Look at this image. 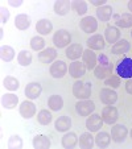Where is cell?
<instances>
[{"label": "cell", "mask_w": 132, "mask_h": 149, "mask_svg": "<svg viewBox=\"0 0 132 149\" xmlns=\"http://www.w3.org/2000/svg\"><path fill=\"white\" fill-rule=\"evenodd\" d=\"M112 63L108 59V57L106 54H99L98 56V62H96V66L94 69V75L98 79H107V77L112 75Z\"/></svg>", "instance_id": "6da1fadb"}, {"label": "cell", "mask_w": 132, "mask_h": 149, "mask_svg": "<svg viewBox=\"0 0 132 149\" xmlns=\"http://www.w3.org/2000/svg\"><path fill=\"white\" fill-rule=\"evenodd\" d=\"M116 74L124 79L132 78V58L124 57V58L119 59L116 63Z\"/></svg>", "instance_id": "7a4b0ae2"}, {"label": "cell", "mask_w": 132, "mask_h": 149, "mask_svg": "<svg viewBox=\"0 0 132 149\" xmlns=\"http://www.w3.org/2000/svg\"><path fill=\"white\" fill-rule=\"evenodd\" d=\"M73 95L78 100H85L91 96V83H85V82L77 81L73 84Z\"/></svg>", "instance_id": "3957f363"}, {"label": "cell", "mask_w": 132, "mask_h": 149, "mask_svg": "<svg viewBox=\"0 0 132 149\" xmlns=\"http://www.w3.org/2000/svg\"><path fill=\"white\" fill-rule=\"evenodd\" d=\"M71 41V34L69 33L66 29H58L56 33L53 34V44L56 45V48L62 49L70 44Z\"/></svg>", "instance_id": "277c9868"}, {"label": "cell", "mask_w": 132, "mask_h": 149, "mask_svg": "<svg viewBox=\"0 0 132 149\" xmlns=\"http://www.w3.org/2000/svg\"><path fill=\"white\" fill-rule=\"evenodd\" d=\"M95 110V103L93 100L85 99V100H79L75 104V111L79 116H90V113Z\"/></svg>", "instance_id": "5b68a950"}, {"label": "cell", "mask_w": 132, "mask_h": 149, "mask_svg": "<svg viewBox=\"0 0 132 149\" xmlns=\"http://www.w3.org/2000/svg\"><path fill=\"white\" fill-rule=\"evenodd\" d=\"M127 135H128V130H127V127L123 125V124H115L112 127V130H111V139L118 144L124 143Z\"/></svg>", "instance_id": "8992f818"}, {"label": "cell", "mask_w": 132, "mask_h": 149, "mask_svg": "<svg viewBox=\"0 0 132 149\" xmlns=\"http://www.w3.org/2000/svg\"><path fill=\"white\" fill-rule=\"evenodd\" d=\"M119 118V112L116 110V107H112V104L108 106V107H104L102 111V120L106 124H115L116 120Z\"/></svg>", "instance_id": "52a82bcc"}, {"label": "cell", "mask_w": 132, "mask_h": 149, "mask_svg": "<svg viewBox=\"0 0 132 149\" xmlns=\"http://www.w3.org/2000/svg\"><path fill=\"white\" fill-rule=\"evenodd\" d=\"M49 71H50V75L53 78L59 79V78H64L65 74L68 73V66H66V63L64 61H56L50 66Z\"/></svg>", "instance_id": "ba28073f"}, {"label": "cell", "mask_w": 132, "mask_h": 149, "mask_svg": "<svg viewBox=\"0 0 132 149\" xmlns=\"http://www.w3.org/2000/svg\"><path fill=\"white\" fill-rule=\"evenodd\" d=\"M79 26H81V29L85 33H94L98 29V21L93 16H86L81 20Z\"/></svg>", "instance_id": "9c48e42d"}, {"label": "cell", "mask_w": 132, "mask_h": 149, "mask_svg": "<svg viewBox=\"0 0 132 149\" xmlns=\"http://www.w3.org/2000/svg\"><path fill=\"white\" fill-rule=\"evenodd\" d=\"M99 99H101L102 103L107 104V106H111V104H114L118 100V94H116V91L111 90V88L104 87L99 93Z\"/></svg>", "instance_id": "30bf717a"}, {"label": "cell", "mask_w": 132, "mask_h": 149, "mask_svg": "<svg viewBox=\"0 0 132 149\" xmlns=\"http://www.w3.org/2000/svg\"><path fill=\"white\" fill-rule=\"evenodd\" d=\"M82 59H83V63L86 66L87 70H94L96 66V62H98V57L94 53L91 49H86L83 50V54H82Z\"/></svg>", "instance_id": "8fae6325"}, {"label": "cell", "mask_w": 132, "mask_h": 149, "mask_svg": "<svg viewBox=\"0 0 132 149\" xmlns=\"http://www.w3.org/2000/svg\"><path fill=\"white\" fill-rule=\"evenodd\" d=\"M24 93H25L27 98L31 99V100H33V99H37L40 95H41L42 87H41V84L37 83V82H31V83H28L25 86Z\"/></svg>", "instance_id": "7c38bea8"}, {"label": "cell", "mask_w": 132, "mask_h": 149, "mask_svg": "<svg viewBox=\"0 0 132 149\" xmlns=\"http://www.w3.org/2000/svg\"><path fill=\"white\" fill-rule=\"evenodd\" d=\"M86 70L87 69L85 66V63L79 61H73L70 63V66H69V74L73 78H81V77H83Z\"/></svg>", "instance_id": "4fadbf2b"}, {"label": "cell", "mask_w": 132, "mask_h": 149, "mask_svg": "<svg viewBox=\"0 0 132 149\" xmlns=\"http://www.w3.org/2000/svg\"><path fill=\"white\" fill-rule=\"evenodd\" d=\"M20 115L23 116L24 119H31L34 116V113H36V106H34V103H32V102H23V103L20 104Z\"/></svg>", "instance_id": "5bb4252c"}, {"label": "cell", "mask_w": 132, "mask_h": 149, "mask_svg": "<svg viewBox=\"0 0 132 149\" xmlns=\"http://www.w3.org/2000/svg\"><path fill=\"white\" fill-rule=\"evenodd\" d=\"M102 125H103V120L99 115H90V118H87L86 120V128L90 132H98Z\"/></svg>", "instance_id": "9a60e30c"}, {"label": "cell", "mask_w": 132, "mask_h": 149, "mask_svg": "<svg viewBox=\"0 0 132 149\" xmlns=\"http://www.w3.org/2000/svg\"><path fill=\"white\" fill-rule=\"evenodd\" d=\"M87 45H89V49H91V50H102L106 46V42H104L103 37L101 34H94V36L89 37Z\"/></svg>", "instance_id": "2e32d148"}, {"label": "cell", "mask_w": 132, "mask_h": 149, "mask_svg": "<svg viewBox=\"0 0 132 149\" xmlns=\"http://www.w3.org/2000/svg\"><path fill=\"white\" fill-rule=\"evenodd\" d=\"M129 49H131V44H129L127 40L122 38V40H119L116 44L112 45V48H111V53L115 54V56H120V54H126Z\"/></svg>", "instance_id": "e0dca14e"}, {"label": "cell", "mask_w": 132, "mask_h": 149, "mask_svg": "<svg viewBox=\"0 0 132 149\" xmlns=\"http://www.w3.org/2000/svg\"><path fill=\"white\" fill-rule=\"evenodd\" d=\"M104 37H106V41L108 44H116V42L120 40V31L116 26H107L106 31H104Z\"/></svg>", "instance_id": "ac0fdd59"}, {"label": "cell", "mask_w": 132, "mask_h": 149, "mask_svg": "<svg viewBox=\"0 0 132 149\" xmlns=\"http://www.w3.org/2000/svg\"><path fill=\"white\" fill-rule=\"evenodd\" d=\"M66 57L71 61H77L79 57L83 54V48H82L81 44H71L69 45V48L66 49Z\"/></svg>", "instance_id": "d6986e66"}, {"label": "cell", "mask_w": 132, "mask_h": 149, "mask_svg": "<svg viewBox=\"0 0 132 149\" xmlns=\"http://www.w3.org/2000/svg\"><path fill=\"white\" fill-rule=\"evenodd\" d=\"M115 24L119 28H131L132 26V13H122L114 16Z\"/></svg>", "instance_id": "ffe728a7"}, {"label": "cell", "mask_w": 132, "mask_h": 149, "mask_svg": "<svg viewBox=\"0 0 132 149\" xmlns=\"http://www.w3.org/2000/svg\"><path fill=\"white\" fill-rule=\"evenodd\" d=\"M57 57V50L54 48H48L44 49V50L40 52L38 54V61L42 62V63H50L56 59Z\"/></svg>", "instance_id": "44dd1931"}, {"label": "cell", "mask_w": 132, "mask_h": 149, "mask_svg": "<svg viewBox=\"0 0 132 149\" xmlns=\"http://www.w3.org/2000/svg\"><path fill=\"white\" fill-rule=\"evenodd\" d=\"M36 31H37V33L42 34V36L49 34L53 31V24H52L48 19H41V20H38L36 24Z\"/></svg>", "instance_id": "7402d4cb"}, {"label": "cell", "mask_w": 132, "mask_h": 149, "mask_svg": "<svg viewBox=\"0 0 132 149\" xmlns=\"http://www.w3.org/2000/svg\"><path fill=\"white\" fill-rule=\"evenodd\" d=\"M19 103V98L15 94H4L1 96V106L7 110H13Z\"/></svg>", "instance_id": "603a6c76"}, {"label": "cell", "mask_w": 132, "mask_h": 149, "mask_svg": "<svg viewBox=\"0 0 132 149\" xmlns=\"http://www.w3.org/2000/svg\"><path fill=\"white\" fill-rule=\"evenodd\" d=\"M34 149H49L50 148V139L45 135H37L33 139Z\"/></svg>", "instance_id": "cb8c5ba5"}, {"label": "cell", "mask_w": 132, "mask_h": 149, "mask_svg": "<svg viewBox=\"0 0 132 149\" xmlns=\"http://www.w3.org/2000/svg\"><path fill=\"white\" fill-rule=\"evenodd\" d=\"M15 26L20 31H25L31 26V17L25 13L17 15L16 19H15Z\"/></svg>", "instance_id": "d4e9b609"}, {"label": "cell", "mask_w": 132, "mask_h": 149, "mask_svg": "<svg viewBox=\"0 0 132 149\" xmlns=\"http://www.w3.org/2000/svg\"><path fill=\"white\" fill-rule=\"evenodd\" d=\"M71 127V119L69 116H59L54 123V128L58 132H66Z\"/></svg>", "instance_id": "484cf974"}, {"label": "cell", "mask_w": 132, "mask_h": 149, "mask_svg": "<svg viewBox=\"0 0 132 149\" xmlns=\"http://www.w3.org/2000/svg\"><path fill=\"white\" fill-rule=\"evenodd\" d=\"M78 143H79V146H81V148L91 149L94 146V144H95V139L91 136L90 131H89V132L82 133L81 137H79V140H78Z\"/></svg>", "instance_id": "4316f807"}, {"label": "cell", "mask_w": 132, "mask_h": 149, "mask_svg": "<svg viewBox=\"0 0 132 149\" xmlns=\"http://www.w3.org/2000/svg\"><path fill=\"white\" fill-rule=\"evenodd\" d=\"M112 16V8L110 6H103V7H99L96 9V17L101 20L102 23H107L110 19Z\"/></svg>", "instance_id": "83f0119b"}, {"label": "cell", "mask_w": 132, "mask_h": 149, "mask_svg": "<svg viewBox=\"0 0 132 149\" xmlns=\"http://www.w3.org/2000/svg\"><path fill=\"white\" fill-rule=\"evenodd\" d=\"M71 4L69 3L68 0H58V1H56L54 3V12H56L58 16H65V15L69 12V9H70Z\"/></svg>", "instance_id": "f1b7e54d"}, {"label": "cell", "mask_w": 132, "mask_h": 149, "mask_svg": "<svg viewBox=\"0 0 132 149\" xmlns=\"http://www.w3.org/2000/svg\"><path fill=\"white\" fill-rule=\"evenodd\" d=\"M78 144V137L74 132H69L62 137V146L65 149H71Z\"/></svg>", "instance_id": "f546056e"}, {"label": "cell", "mask_w": 132, "mask_h": 149, "mask_svg": "<svg viewBox=\"0 0 132 149\" xmlns=\"http://www.w3.org/2000/svg\"><path fill=\"white\" fill-rule=\"evenodd\" d=\"M111 143V136L107 132H98L95 137V144L98 148H107Z\"/></svg>", "instance_id": "4dcf8cb0"}, {"label": "cell", "mask_w": 132, "mask_h": 149, "mask_svg": "<svg viewBox=\"0 0 132 149\" xmlns=\"http://www.w3.org/2000/svg\"><path fill=\"white\" fill-rule=\"evenodd\" d=\"M48 106L52 111H59L64 107V99L59 95H52L48 100Z\"/></svg>", "instance_id": "1f68e13d"}, {"label": "cell", "mask_w": 132, "mask_h": 149, "mask_svg": "<svg viewBox=\"0 0 132 149\" xmlns=\"http://www.w3.org/2000/svg\"><path fill=\"white\" fill-rule=\"evenodd\" d=\"M0 57H1V59H3L4 62L12 61V59L15 58L13 48H11V46H8V45H1V48H0Z\"/></svg>", "instance_id": "d6a6232c"}, {"label": "cell", "mask_w": 132, "mask_h": 149, "mask_svg": "<svg viewBox=\"0 0 132 149\" xmlns=\"http://www.w3.org/2000/svg\"><path fill=\"white\" fill-rule=\"evenodd\" d=\"M32 59H33L32 58V54L28 50H21L17 54V62L21 66H29L32 63Z\"/></svg>", "instance_id": "836d02e7"}, {"label": "cell", "mask_w": 132, "mask_h": 149, "mask_svg": "<svg viewBox=\"0 0 132 149\" xmlns=\"http://www.w3.org/2000/svg\"><path fill=\"white\" fill-rule=\"evenodd\" d=\"M37 121H38L41 125H48L52 121V113L48 110H41L37 113Z\"/></svg>", "instance_id": "e575fe53"}, {"label": "cell", "mask_w": 132, "mask_h": 149, "mask_svg": "<svg viewBox=\"0 0 132 149\" xmlns=\"http://www.w3.org/2000/svg\"><path fill=\"white\" fill-rule=\"evenodd\" d=\"M71 8H73L78 15H85L87 12V3L83 1V0H73Z\"/></svg>", "instance_id": "d590c367"}, {"label": "cell", "mask_w": 132, "mask_h": 149, "mask_svg": "<svg viewBox=\"0 0 132 149\" xmlns=\"http://www.w3.org/2000/svg\"><path fill=\"white\" fill-rule=\"evenodd\" d=\"M3 84H4V87L8 88L9 91H16L17 88L20 87L19 81H17V79L15 78V77H7V78L4 79Z\"/></svg>", "instance_id": "8d00e7d4"}, {"label": "cell", "mask_w": 132, "mask_h": 149, "mask_svg": "<svg viewBox=\"0 0 132 149\" xmlns=\"http://www.w3.org/2000/svg\"><path fill=\"white\" fill-rule=\"evenodd\" d=\"M23 148V140L17 135H12L8 139V149H21Z\"/></svg>", "instance_id": "74e56055"}, {"label": "cell", "mask_w": 132, "mask_h": 149, "mask_svg": "<svg viewBox=\"0 0 132 149\" xmlns=\"http://www.w3.org/2000/svg\"><path fill=\"white\" fill-rule=\"evenodd\" d=\"M44 46H45V40L42 38L41 36H34L32 37L31 40V48L33 49V50H41V49H44Z\"/></svg>", "instance_id": "f35d334b"}, {"label": "cell", "mask_w": 132, "mask_h": 149, "mask_svg": "<svg viewBox=\"0 0 132 149\" xmlns=\"http://www.w3.org/2000/svg\"><path fill=\"white\" fill-rule=\"evenodd\" d=\"M120 77L119 75H111L110 78L104 79V84L106 86H110L111 88H118L120 86Z\"/></svg>", "instance_id": "ab89813d"}, {"label": "cell", "mask_w": 132, "mask_h": 149, "mask_svg": "<svg viewBox=\"0 0 132 149\" xmlns=\"http://www.w3.org/2000/svg\"><path fill=\"white\" fill-rule=\"evenodd\" d=\"M9 19V11L6 8V7H1L0 8V21L1 24H6Z\"/></svg>", "instance_id": "60d3db41"}, {"label": "cell", "mask_w": 132, "mask_h": 149, "mask_svg": "<svg viewBox=\"0 0 132 149\" xmlns=\"http://www.w3.org/2000/svg\"><path fill=\"white\" fill-rule=\"evenodd\" d=\"M91 1V4L93 6H95V7H103V6H106V1L107 0H90Z\"/></svg>", "instance_id": "b9f144b4"}, {"label": "cell", "mask_w": 132, "mask_h": 149, "mask_svg": "<svg viewBox=\"0 0 132 149\" xmlns=\"http://www.w3.org/2000/svg\"><path fill=\"white\" fill-rule=\"evenodd\" d=\"M126 91L132 95V78L127 79V82H126Z\"/></svg>", "instance_id": "7bdbcfd3"}, {"label": "cell", "mask_w": 132, "mask_h": 149, "mask_svg": "<svg viewBox=\"0 0 132 149\" xmlns=\"http://www.w3.org/2000/svg\"><path fill=\"white\" fill-rule=\"evenodd\" d=\"M8 3H9V6H12V7H20L23 4V0H9Z\"/></svg>", "instance_id": "ee69618b"}, {"label": "cell", "mask_w": 132, "mask_h": 149, "mask_svg": "<svg viewBox=\"0 0 132 149\" xmlns=\"http://www.w3.org/2000/svg\"><path fill=\"white\" fill-rule=\"evenodd\" d=\"M128 9H129V12H132V0L128 1Z\"/></svg>", "instance_id": "f6af8a7d"}, {"label": "cell", "mask_w": 132, "mask_h": 149, "mask_svg": "<svg viewBox=\"0 0 132 149\" xmlns=\"http://www.w3.org/2000/svg\"><path fill=\"white\" fill-rule=\"evenodd\" d=\"M3 33H4L3 28H0V38H3Z\"/></svg>", "instance_id": "bcb514c9"}, {"label": "cell", "mask_w": 132, "mask_h": 149, "mask_svg": "<svg viewBox=\"0 0 132 149\" xmlns=\"http://www.w3.org/2000/svg\"><path fill=\"white\" fill-rule=\"evenodd\" d=\"M129 135H131V139H132V130H131V133H129Z\"/></svg>", "instance_id": "7dc6e473"}, {"label": "cell", "mask_w": 132, "mask_h": 149, "mask_svg": "<svg viewBox=\"0 0 132 149\" xmlns=\"http://www.w3.org/2000/svg\"><path fill=\"white\" fill-rule=\"evenodd\" d=\"M131 37H132V31H131Z\"/></svg>", "instance_id": "c3c4849f"}]
</instances>
